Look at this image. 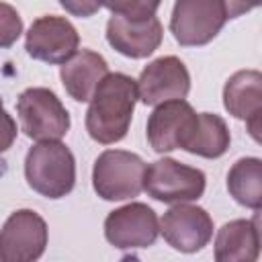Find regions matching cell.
<instances>
[{
  "label": "cell",
  "instance_id": "1",
  "mask_svg": "<svg viewBox=\"0 0 262 262\" xmlns=\"http://www.w3.org/2000/svg\"><path fill=\"white\" fill-rule=\"evenodd\" d=\"M90 106L86 111V131L102 145L117 143L125 139L135 102H137V82L121 72L106 74L90 96Z\"/></svg>",
  "mask_w": 262,
  "mask_h": 262
},
{
  "label": "cell",
  "instance_id": "2",
  "mask_svg": "<svg viewBox=\"0 0 262 262\" xmlns=\"http://www.w3.org/2000/svg\"><path fill=\"white\" fill-rule=\"evenodd\" d=\"M27 184L47 199H61L74 190L76 160L59 139L35 143L25 158Z\"/></svg>",
  "mask_w": 262,
  "mask_h": 262
},
{
  "label": "cell",
  "instance_id": "3",
  "mask_svg": "<svg viewBox=\"0 0 262 262\" xmlns=\"http://www.w3.org/2000/svg\"><path fill=\"white\" fill-rule=\"evenodd\" d=\"M145 162L127 149H104L92 168V186L102 201H127L143 190Z\"/></svg>",
  "mask_w": 262,
  "mask_h": 262
},
{
  "label": "cell",
  "instance_id": "4",
  "mask_svg": "<svg viewBox=\"0 0 262 262\" xmlns=\"http://www.w3.org/2000/svg\"><path fill=\"white\" fill-rule=\"evenodd\" d=\"M20 129L29 139L49 141L61 139L70 131V113L57 94L43 86H33L20 92L16 100Z\"/></svg>",
  "mask_w": 262,
  "mask_h": 262
},
{
  "label": "cell",
  "instance_id": "5",
  "mask_svg": "<svg viewBox=\"0 0 262 262\" xmlns=\"http://www.w3.org/2000/svg\"><path fill=\"white\" fill-rule=\"evenodd\" d=\"M207 176L203 170L180 164L172 158H162L145 166L143 190L160 203H190L205 192Z\"/></svg>",
  "mask_w": 262,
  "mask_h": 262
},
{
  "label": "cell",
  "instance_id": "6",
  "mask_svg": "<svg viewBox=\"0 0 262 262\" xmlns=\"http://www.w3.org/2000/svg\"><path fill=\"white\" fill-rule=\"evenodd\" d=\"M227 23L223 0H176L170 16V31L182 47L211 43Z\"/></svg>",
  "mask_w": 262,
  "mask_h": 262
},
{
  "label": "cell",
  "instance_id": "7",
  "mask_svg": "<svg viewBox=\"0 0 262 262\" xmlns=\"http://www.w3.org/2000/svg\"><path fill=\"white\" fill-rule=\"evenodd\" d=\"M199 129V113L184 100H166L156 104L147 119V141L154 151L168 154L172 149L188 151Z\"/></svg>",
  "mask_w": 262,
  "mask_h": 262
},
{
  "label": "cell",
  "instance_id": "8",
  "mask_svg": "<svg viewBox=\"0 0 262 262\" xmlns=\"http://www.w3.org/2000/svg\"><path fill=\"white\" fill-rule=\"evenodd\" d=\"M49 231L45 219L33 209H18L8 215L0 229L2 262H33L47 248Z\"/></svg>",
  "mask_w": 262,
  "mask_h": 262
},
{
  "label": "cell",
  "instance_id": "9",
  "mask_svg": "<svg viewBox=\"0 0 262 262\" xmlns=\"http://www.w3.org/2000/svg\"><path fill=\"white\" fill-rule=\"evenodd\" d=\"M78 45H80V35L76 27L68 18L55 14H45L33 20L25 37L27 53L33 59L51 66L66 63L78 51Z\"/></svg>",
  "mask_w": 262,
  "mask_h": 262
},
{
  "label": "cell",
  "instance_id": "10",
  "mask_svg": "<svg viewBox=\"0 0 262 262\" xmlns=\"http://www.w3.org/2000/svg\"><path fill=\"white\" fill-rule=\"evenodd\" d=\"M160 221L145 203H129L111 211L104 219V237L119 250L149 248L158 239Z\"/></svg>",
  "mask_w": 262,
  "mask_h": 262
},
{
  "label": "cell",
  "instance_id": "11",
  "mask_svg": "<svg viewBox=\"0 0 262 262\" xmlns=\"http://www.w3.org/2000/svg\"><path fill=\"white\" fill-rule=\"evenodd\" d=\"M160 233L176 252L194 254L211 242L213 219L203 207L176 203L160 219Z\"/></svg>",
  "mask_w": 262,
  "mask_h": 262
},
{
  "label": "cell",
  "instance_id": "12",
  "mask_svg": "<svg viewBox=\"0 0 262 262\" xmlns=\"http://www.w3.org/2000/svg\"><path fill=\"white\" fill-rule=\"evenodd\" d=\"M137 82V98L147 104L156 106L166 100L186 98L190 92V74L184 61L176 55H162L149 61Z\"/></svg>",
  "mask_w": 262,
  "mask_h": 262
},
{
  "label": "cell",
  "instance_id": "13",
  "mask_svg": "<svg viewBox=\"0 0 262 262\" xmlns=\"http://www.w3.org/2000/svg\"><path fill=\"white\" fill-rule=\"evenodd\" d=\"M164 39V29L158 16L147 18H127L113 14L106 23L108 45L125 57L143 59L151 55Z\"/></svg>",
  "mask_w": 262,
  "mask_h": 262
},
{
  "label": "cell",
  "instance_id": "14",
  "mask_svg": "<svg viewBox=\"0 0 262 262\" xmlns=\"http://www.w3.org/2000/svg\"><path fill=\"white\" fill-rule=\"evenodd\" d=\"M223 106L231 117L246 121L252 137L260 141L262 74L258 70H239L229 76L223 86Z\"/></svg>",
  "mask_w": 262,
  "mask_h": 262
},
{
  "label": "cell",
  "instance_id": "15",
  "mask_svg": "<svg viewBox=\"0 0 262 262\" xmlns=\"http://www.w3.org/2000/svg\"><path fill=\"white\" fill-rule=\"evenodd\" d=\"M108 74L106 59L92 51V49H80L76 51L66 63L59 68V78L66 88V92L76 102H88L98 82Z\"/></svg>",
  "mask_w": 262,
  "mask_h": 262
},
{
  "label": "cell",
  "instance_id": "16",
  "mask_svg": "<svg viewBox=\"0 0 262 262\" xmlns=\"http://www.w3.org/2000/svg\"><path fill=\"white\" fill-rule=\"evenodd\" d=\"M260 256L258 215L254 219H233L215 235L217 262H254Z\"/></svg>",
  "mask_w": 262,
  "mask_h": 262
},
{
  "label": "cell",
  "instance_id": "17",
  "mask_svg": "<svg viewBox=\"0 0 262 262\" xmlns=\"http://www.w3.org/2000/svg\"><path fill=\"white\" fill-rule=\"evenodd\" d=\"M227 190L235 203L260 211L262 207V160L242 158L227 172Z\"/></svg>",
  "mask_w": 262,
  "mask_h": 262
},
{
  "label": "cell",
  "instance_id": "18",
  "mask_svg": "<svg viewBox=\"0 0 262 262\" xmlns=\"http://www.w3.org/2000/svg\"><path fill=\"white\" fill-rule=\"evenodd\" d=\"M231 143L227 123L215 113H199V129L188 147V154L215 160L221 158Z\"/></svg>",
  "mask_w": 262,
  "mask_h": 262
},
{
  "label": "cell",
  "instance_id": "19",
  "mask_svg": "<svg viewBox=\"0 0 262 262\" xmlns=\"http://www.w3.org/2000/svg\"><path fill=\"white\" fill-rule=\"evenodd\" d=\"M113 14L127 16V18H147L156 16L162 0H100Z\"/></svg>",
  "mask_w": 262,
  "mask_h": 262
},
{
  "label": "cell",
  "instance_id": "20",
  "mask_svg": "<svg viewBox=\"0 0 262 262\" xmlns=\"http://www.w3.org/2000/svg\"><path fill=\"white\" fill-rule=\"evenodd\" d=\"M23 35V18L14 6L0 2V49H6L16 43Z\"/></svg>",
  "mask_w": 262,
  "mask_h": 262
},
{
  "label": "cell",
  "instance_id": "21",
  "mask_svg": "<svg viewBox=\"0 0 262 262\" xmlns=\"http://www.w3.org/2000/svg\"><path fill=\"white\" fill-rule=\"evenodd\" d=\"M16 123L12 119V115L6 113L2 98H0V154H4L6 149L12 147L14 139H16Z\"/></svg>",
  "mask_w": 262,
  "mask_h": 262
},
{
  "label": "cell",
  "instance_id": "22",
  "mask_svg": "<svg viewBox=\"0 0 262 262\" xmlns=\"http://www.w3.org/2000/svg\"><path fill=\"white\" fill-rule=\"evenodd\" d=\"M59 4L66 8V12H70L72 16H80V18H88L96 14L102 6L100 0H59Z\"/></svg>",
  "mask_w": 262,
  "mask_h": 262
},
{
  "label": "cell",
  "instance_id": "23",
  "mask_svg": "<svg viewBox=\"0 0 262 262\" xmlns=\"http://www.w3.org/2000/svg\"><path fill=\"white\" fill-rule=\"evenodd\" d=\"M260 2L262 0H223L225 12H227V20L229 18H237V16H242V14L258 8Z\"/></svg>",
  "mask_w": 262,
  "mask_h": 262
}]
</instances>
